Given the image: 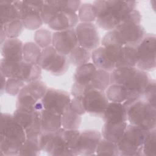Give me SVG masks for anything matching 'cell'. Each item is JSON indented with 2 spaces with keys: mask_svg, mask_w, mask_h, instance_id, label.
I'll list each match as a JSON object with an SVG mask.
<instances>
[{
  "mask_svg": "<svg viewBox=\"0 0 156 156\" xmlns=\"http://www.w3.org/2000/svg\"><path fill=\"white\" fill-rule=\"evenodd\" d=\"M135 1H95L93 3L96 24L105 30H112L134 9Z\"/></svg>",
  "mask_w": 156,
  "mask_h": 156,
  "instance_id": "1",
  "label": "cell"
},
{
  "mask_svg": "<svg viewBox=\"0 0 156 156\" xmlns=\"http://www.w3.org/2000/svg\"><path fill=\"white\" fill-rule=\"evenodd\" d=\"M80 132L63 127L51 133L42 132L40 136L41 151L51 155H76V147Z\"/></svg>",
  "mask_w": 156,
  "mask_h": 156,
  "instance_id": "2",
  "label": "cell"
},
{
  "mask_svg": "<svg viewBox=\"0 0 156 156\" xmlns=\"http://www.w3.org/2000/svg\"><path fill=\"white\" fill-rule=\"evenodd\" d=\"M151 80V78L146 71L136 67L115 68L110 73V84L124 86L129 93V101L141 98Z\"/></svg>",
  "mask_w": 156,
  "mask_h": 156,
  "instance_id": "3",
  "label": "cell"
},
{
  "mask_svg": "<svg viewBox=\"0 0 156 156\" xmlns=\"http://www.w3.org/2000/svg\"><path fill=\"white\" fill-rule=\"evenodd\" d=\"M26 139L25 131L14 119L13 115L2 113L0 124V155H18Z\"/></svg>",
  "mask_w": 156,
  "mask_h": 156,
  "instance_id": "4",
  "label": "cell"
},
{
  "mask_svg": "<svg viewBox=\"0 0 156 156\" xmlns=\"http://www.w3.org/2000/svg\"><path fill=\"white\" fill-rule=\"evenodd\" d=\"M129 124L152 130L156 127V107L141 98L122 103Z\"/></svg>",
  "mask_w": 156,
  "mask_h": 156,
  "instance_id": "5",
  "label": "cell"
},
{
  "mask_svg": "<svg viewBox=\"0 0 156 156\" xmlns=\"http://www.w3.org/2000/svg\"><path fill=\"white\" fill-rule=\"evenodd\" d=\"M141 21L140 12L134 9L114 29L123 45L137 46L142 40L146 33Z\"/></svg>",
  "mask_w": 156,
  "mask_h": 156,
  "instance_id": "6",
  "label": "cell"
},
{
  "mask_svg": "<svg viewBox=\"0 0 156 156\" xmlns=\"http://www.w3.org/2000/svg\"><path fill=\"white\" fill-rule=\"evenodd\" d=\"M151 130L130 124L117 143L119 155L141 156L143 154L144 142Z\"/></svg>",
  "mask_w": 156,
  "mask_h": 156,
  "instance_id": "7",
  "label": "cell"
},
{
  "mask_svg": "<svg viewBox=\"0 0 156 156\" xmlns=\"http://www.w3.org/2000/svg\"><path fill=\"white\" fill-rule=\"evenodd\" d=\"M48 88L45 83L40 80L27 83L18 94L16 108L41 111L43 109L41 99Z\"/></svg>",
  "mask_w": 156,
  "mask_h": 156,
  "instance_id": "8",
  "label": "cell"
},
{
  "mask_svg": "<svg viewBox=\"0 0 156 156\" xmlns=\"http://www.w3.org/2000/svg\"><path fill=\"white\" fill-rule=\"evenodd\" d=\"M155 35L146 34L136 46V68L146 72L155 69Z\"/></svg>",
  "mask_w": 156,
  "mask_h": 156,
  "instance_id": "9",
  "label": "cell"
},
{
  "mask_svg": "<svg viewBox=\"0 0 156 156\" xmlns=\"http://www.w3.org/2000/svg\"><path fill=\"white\" fill-rule=\"evenodd\" d=\"M13 117L25 131L26 138L37 136L42 132L41 111L16 108L13 113Z\"/></svg>",
  "mask_w": 156,
  "mask_h": 156,
  "instance_id": "10",
  "label": "cell"
},
{
  "mask_svg": "<svg viewBox=\"0 0 156 156\" xmlns=\"http://www.w3.org/2000/svg\"><path fill=\"white\" fill-rule=\"evenodd\" d=\"M123 46L110 44L105 46H99L93 50L91 58L93 64L99 69L111 72L115 68V62L117 55Z\"/></svg>",
  "mask_w": 156,
  "mask_h": 156,
  "instance_id": "11",
  "label": "cell"
},
{
  "mask_svg": "<svg viewBox=\"0 0 156 156\" xmlns=\"http://www.w3.org/2000/svg\"><path fill=\"white\" fill-rule=\"evenodd\" d=\"M70 101V96L68 92L52 88H48L41 99L43 109L60 115L63 114Z\"/></svg>",
  "mask_w": 156,
  "mask_h": 156,
  "instance_id": "12",
  "label": "cell"
},
{
  "mask_svg": "<svg viewBox=\"0 0 156 156\" xmlns=\"http://www.w3.org/2000/svg\"><path fill=\"white\" fill-rule=\"evenodd\" d=\"M96 69V66L93 63H87L77 67L71 88V94L74 97L82 96L88 90H91L89 84Z\"/></svg>",
  "mask_w": 156,
  "mask_h": 156,
  "instance_id": "13",
  "label": "cell"
},
{
  "mask_svg": "<svg viewBox=\"0 0 156 156\" xmlns=\"http://www.w3.org/2000/svg\"><path fill=\"white\" fill-rule=\"evenodd\" d=\"M43 1H22L21 18L24 27L29 30L40 27L43 21L41 16Z\"/></svg>",
  "mask_w": 156,
  "mask_h": 156,
  "instance_id": "14",
  "label": "cell"
},
{
  "mask_svg": "<svg viewBox=\"0 0 156 156\" xmlns=\"http://www.w3.org/2000/svg\"><path fill=\"white\" fill-rule=\"evenodd\" d=\"M75 32L80 46L90 51L99 47L100 36L96 26L93 23H78Z\"/></svg>",
  "mask_w": 156,
  "mask_h": 156,
  "instance_id": "15",
  "label": "cell"
},
{
  "mask_svg": "<svg viewBox=\"0 0 156 156\" xmlns=\"http://www.w3.org/2000/svg\"><path fill=\"white\" fill-rule=\"evenodd\" d=\"M82 102L85 112L94 116L102 117L108 104L105 91L91 89L82 96Z\"/></svg>",
  "mask_w": 156,
  "mask_h": 156,
  "instance_id": "16",
  "label": "cell"
},
{
  "mask_svg": "<svg viewBox=\"0 0 156 156\" xmlns=\"http://www.w3.org/2000/svg\"><path fill=\"white\" fill-rule=\"evenodd\" d=\"M78 45L74 29L55 31L52 34V46L59 54L67 56Z\"/></svg>",
  "mask_w": 156,
  "mask_h": 156,
  "instance_id": "17",
  "label": "cell"
},
{
  "mask_svg": "<svg viewBox=\"0 0 156 156\" xmlns=\"http://www.w3.org/2000/svg\"><path fill=\"white\" fill-rule=\"evenodd\" d=\"M102 139V135L98 130L87 129L80 132L76 147L77 155H96V147Z\"/></svg>",
  "mask_w": 156,
  "mask_h": 156,
  "instance_id": "18",
  "label": "cell"
},
{
  "mask_svg": "<svg viewBox=\"0 0 156 156\" xmlns=\"http://www.w3.org/2000/svg\"><path fill=\"white\" fill-rule=\"evenodd\" d=\"M79 18L76 12L60 10L48 23V26L55 31L73 29L78 24Z\"/></svg>",
  "mask_w": 156,
  "mask_h": 156,
  "instance_id": "19",
  "label": "cell"
},
{
  "mask_svg": "<svg viewBox=\"0 0 156 156\" xmlns=\"http://www.w3.org/2000/svg\"><path fill=\"white\" fill-rule=\"evenodd\" d=\"M24 43L18 38H7L1 45L2 58L13 62L23 60Z\"/></svg>",
  "mask_w": 156,
  "mask_h": 156,
  "instance_id": "20",
  "label": "cell"
},
{
  "mask_svg": "<svg viewBox=\"0 0 156 156\" xmlns=\"http://www.w3.org/2000/svg\"><path fill=\"white\" fill-rule=\"evenodd\" d=\"M22 1H0L1 26L21 18Z\"/></svg>",
  "mask_w": 156,
  "mask_h": 156,
  "instance_id": "21",
  "label": "cell"
},
{
  "mask_svg": "<svg viewBox=\"0 0 156 156\" xmlns=\"http://www.w3.org/2000/svg\"><path fill=\"white\" fill-rule=\"evenodd\" d=\"M105 123H120L127 121V113L122 103L108 102L102 117Z\"/></svg>",
  "mask_w": 156,
  "mask_h": 156,
  "instance_id": "22",
  "label": "cell"
},
{
  "mask_svg": "<svg viewBox=\"0 0 156 156\" xmlns=\"http://www.w3.org/2000/svg\"><path fill=\"white\" fill-rule=\"evenodd\" d=\"M137 62L136 46L124 45L120 49L115 62V68L136 67Z\"/></svg>",
  "mask_w": 156,
  "mask_h": 156,
  "instance_id": "23",
  "label": "cell"
},
{
  "mask_svg": "<svg viewBox=\"0 0 156 156\" xmlns=\"http://www.w3.org/2000/svg\"><path fill=\"white\" fill-rule=\"evenodd\" d=\"M41 127L43 132L51 133L62 128V115L44 109L41 110Z\"/></svg>",
  "mask_w": 156,
  "mask_h": 156,
  "instance_id": "24",
  "label": "cell"
},
{
  "mask_svg": "<svg viewBox=\"0 0 156 156\" xmlns=\"http://www.w3.org/2000/svg\"><path fill=\"white\" fill-rule=\"evenodd\" d=\"M127 124V122L115 124L104 122L102 128V136L108 141L117 144L122 136Z\"/></svg>",
  "mask_w": 156,
  "mask_h": 156,
  "instance_id": "25",
  "label": "cell"
},
{
  "mask_svg": "<svg viewBox=\"0 0 156 156\" xmlns=\"http://www.w3.org/2000/svg\"><path fill=\"white\" fill-rule=\"evenodd\" d=\"M106 96L110 102L123 103L130 99L127 90L122 85L112 84L105 91Z\"/></svg>",
  "mask_w": 156,
  "mask_h": 156,
  "instance_id": "26",
  "label": "cell"
},
{
  "mask_svg": "<svg viewBox=\"0 0 156 156\" xmlns=\"http://www.w3.org/2000/svg\"><path fill=\"white\" fill-rule=\"evenodd\" d=\"M41 69L37 64L27 63L23 60L20 79L25 83L40 80L41 77Z\"/></svg>",
  "mask_w": 156,
  "mask_h": 156,
  "instance_id": "27",
  "label": "cell"
},
{
  "mask_svg": "<svg viewBox=\"0 0 156 156\" xmlns=\"http://www.w3.org/2000/svg\"><path fill=\"white\" fill-rule=\"evenodd\" d=\"M69 64L70 62L66 55L57 52L46 71L54 76H62L68 71Z\"/></svg>",
  "mask_w": 156,
  "mask_h": 156,
  "instance_id": "28",
  "label": "cell"
},
{
  "mask_svg": "<svg viewBox=\"0 0 156 156\" xmlns=\"http://www.w3.org/2000/svg\"><path fill=\"white\" fill-rule=\"evenodd\" d=\"M110 85V73L102 69L97 68L89 84L90 89L105 91Z\"/></svg>",
  "mask_w": 156,
  "mask_h": 156,
  "instance_id": "29",
  "label": "cell"
},
{
  "mask_svg": "<svg viewBox=\"0 0 156 156\" xmlns=\"http://www.w3.org/2000/svg\"><path fill=\"white\" fill-rule=\"evenodd\" d=\"M82 118L67 106L62 115V127L68 130H77L81 124Z\"/></svg>",
  "mask_w": 156,
  "mask_h": 156,
  "instance_id": "30",
  "label": "cell"
},
{
  "mask_svg": "<svg viewBox=\"0 0 156 156\" xmlns=\"http://www.w3.org/2000/svg\"><path fill=\"white\" fill-rule=\"evenodd\" d=\"M23 61L13 62L1 58L0 62V73L7 79L15 78L20 79Z\"/></svg>",
  "mask_w": 156,
  "mask_h": 156,
  "instance_id": "31",
  "label": "cell"
},
{
  "mask_svg": "<svg viewBox=\"0 0 156 156\" xmlns=\"http://www.w3.org/2000/svg\"><path fill=\"white\" fill-rule=\"evenodd\" d=\"M91 58L90 51L78 45L68 55L70 63L76 66H79L88 63Z\"/></svg>",
  "mask_w": 156,
  "mask_h": 156,
  "instance_id": "32",
  "label": "cell"
},
{
  "mask_svg": "<svg viewBox=\"0 0 156 156\" xmlns=\"http://www.w3.org/2000/svg\"><path fill=\"white\" fill-rule=\"evenodd\" d=\"M40 133V134H41ZM26 138L23 144L18 155H38L41 151L40 143V136Z\"/></svg>",
  "mask_w": 156,
  "mask_h": 156,
  "instance_id": "33",
  "label": "cell"
},
{
  "mask_svg": "<svg viewBox=\"0 0 156 156\" xmlns=\"http://www.w3.org/2000/svg\"><path fill=\"white\" fill-rule=\"evenodd\" d=\"M41 52V48L35 43L26 42L23 46V60L27 63L37 64Z\"/></svg>",
  "mask_w": 156,
  "mask_h": 156,
  "instance_id": "34",
  "label": "cell"
},
{
  "mask_svg": "<svg viewBox=\"0 0 156 156\" xmlns=\"http://www.w3.org/2000/svg\"><path fill=\"white\" fill-rule=\"evenodd\" d=\"M62 10L60 1H43L41 16L43 23L48 24L51 19Z\"/></svg>",
  "mask_w": 156,
  "mask_h": 156,
  "instance_id": "35",
  "label": "cell"
},
{
  "mask_svg": "<svg viewBox=\"0 0 156 156\" xmlns=\"http://www.w3.org/2000/svg\"><path fill=\"white\" fill-rule=\"evenodd\" d=\"M57 52L52 46H49L41 50L37 61V65L42 69L46 71L49 66L54 59Z\"/></svg>",
  "mask_w": 156,
  "mask_h": 156,
  "instance_id": "36",
  "label": "cell"
},
{
  "mask_svg": "<svg viewBox=\"0 0 156 156\" xmlns=\"http://www.w3.org/2000/svg\"><path fill=\"white\" fill-rule=\"evenodd\" d=\"M96 155H119V149L116 143L102 138L99 141L96 149Z\"/></svg>",
  "mask_w": 156,
  "mask_h": 156,
  "instance_id": "37",
  "label": "cell"
},
{
  "mask_svg": "<svg viewBox=\"0 0 156 156\" xmlns=\"http://www.w3.org/2000/svg\"><path fill=\"white\" fill-rule=\"evenodd\" d=\"M1 28L4 30L7 38H17L22 33L24 25L21 20H15L1 26Z\"/></svg>",
  "mask_w": 156,
  "mask_h": 156,
  "instance_id": "38",
  "label": "cell"
},
{
  "mask_svg": "<svg viewBox=\"0 0 156 156\" xmlns=\"http://www.w3.org/2000/svg\"><path fill=\"white\" fill-rule=\"evenodd\" d=\"M78 18L82 23H92L96 21V15L93 4H81L78 10Z\"/></svg>",
  "mask_w": 156,
  "mask_h": 156,
  "instance_id": "39",
  "label": "cell"
},
{
  "mask_svg": "<svg viewBox=\"0 0 156 156\" xmlns=\"http://www.w3.org/2000/svg\"><path fill=\"white\" fill-rule=\"evenodd\" d=\"M35 43L41 48H45L52 44V34L51 32L46 29H40L36 30L34 34Z\"/></svg>",
  "mask_w": 156,
  "mask_h": 156,
  "instance_id": "40",
  "label": "cell"
},
{
  "mask_svg": "<svg viewBox=\"0 0 156 156\" xmlns=\"http://www.w3.org/2000/svg\"><path fill=\"white\" fill-rule=\"evenodd\" d=\"M143 154L147 156L156 155V130H151L143 146Z\"/></svg>",
  "mask_w": 156,
  "mask_h": 156,
  "instance_id": "41",
  "label": "cell"
},
{
  "mask_svg": "<svg viewBox=\"0 0 156 156\" xmlns=\"http://www.w3.org/2000/svg\"><path fill=\"white\" fill-rule=\"evenodd\" d=\"M25 85L24 82L18 79L8 78L5 87V91L8 94L16 96L19 94Z\"/></svg>",
  "mask_w": 156,
  "mask_h": 156,
  "instance_id": "42",
  "label": "cell"
},
{
  "mask_svg": "<svg viewBox=\"0 0 156 156\" xmlns=\"http://www.w3.org/2000/svg\"><path fill=\"white\" fill-rule=\"evenodd\" d=\"M156 87L155 80L151 79L149 83L147 84L143 96L145 98L146 101L152 105L153 107H156Z\"/></svg>",
  "mask_w": 156,
  "mask_h": 156,
  "instance_id": "43",
  "label": "cell"
},
{
  "mask_svg": "<svg viewBox=\"0 0 156 156\" xmlns=\"http://www.w3.org/2000/svg\"><path fill=\"white\" fill-rule=\"evenodd\" d=\"M69 106L73 112L79 115H82L86 113L83 105L82 96L74 97L73 99H71Z\"/></svg>",
  "mask_w": 156,
  "mask_h": 156,
  "instance_id": "44",
  "label": "cell"
},
{
  "mask_svg": "<svg viewBox=\"0 0 156 156\" xmlns=\"http://www.w3.org/2000/svg\"><path fill=\"white\" fill-rule=\"evenodd\" d=\"M60 2L62 9L73 12H77L81 5L80 1H60Z\"/></svg>",
  "mask_w": 156,
  "mask_h": 156,
  "instance_id": "45",
  "label": "cell"
},
{
  "mask_svg": "<svg viewBox=\"0 0 156 156\" xmlns=\"http://www.w3.org/2000/svg\"><path fill=\"white\" fill-rule=\"evenodd\" d=\"M1 94H2L4 91H5V87L7 82L6 77H5L2 73H1Z\"/></svg>",
  "mask_w": 156,
  "mask_h": 156,
  "instance_id": "46",
  "label": "cell"
},
{
  "mask_svg": "<svg viewBox=\"0 0 156 156\" xmlns=\"http://www.w3.org/2000/svg\"><path fill=\"white\" fill-rule=\"evenodd\" d=\"M7 36L2 29L1 28V45L5 41Z\"/></svg>",
  "mask_w": 156,
  "mask_h": 156,
  "instance_id": "47",
  "label": "cell"
}]
</instances>
